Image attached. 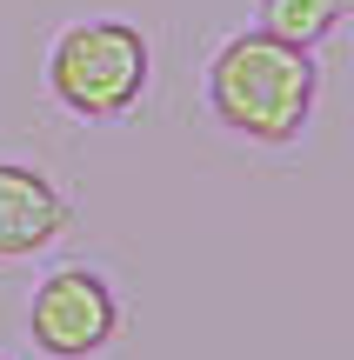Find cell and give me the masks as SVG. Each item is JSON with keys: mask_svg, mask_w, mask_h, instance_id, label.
I'll return each instance as SVG.
<instances>
[{"mask_svg": "<svg viewBox=\"0 0 354 360\" xmlns=\"http://www.w3.org/2000/svg\"><path fill=\"white\" fill-rule=\"evenodd\" d=\"M321 67L308 47L261 34H227L208 60V114L248 147H294L315 120Z\"/></svg>", "mask_w": 354, "mask_h": 360, "instance_id": "1", "label": "cell"}, {"mask_svg": "<svg viewBox=\"0 0 354 360\" xmlns=\"http://www.w3.org/2000/svg\"><path fill=\"white\" fill-rule=\"evenodd\" d=\"M154 80V47L134 20L120 13H94L53 34L47 47V94L74 120H120L147 101Z\"/></svg>", "mask_w": 354, "mask_h": 360, "instance_id": "2", "label": "cell"}, {"mask_svg": "<svg viewBox=\"0 0 354 360\" xmlns=\"http://www.w3.org/2000/svg\"><path fill=\"white\" fill-rule=\"evenodd\" d=\"M27 340L47 360H94L120 340V294L101 267H53L27 300Z\"/></svg>", "mask_w": 354, "mask_h": 360, "instance_id": "3", "label": "cell"}, {"mask_svg": "<svg viewBox=\"0 0 354 360\" xmlns=\"http://www.w3.org/2000/svg\"><path fill=\"white\" fill-rule=\"evenodd\" d=\"M74 207L53 187V174L27 160H0V260H34L67 233Z\"/></svg>", "mask_w": 354, "mask_h": 360, "instance_id": "4", "label": "cell"}, {"mask_svg": "<svg viewBox=\"0 0 354 360\" xmlns=\"http://www.w3.org/2000/svg\"><path fill=\"white\" fill-rule=\"evenodd\" d=\"M341 20H348V0H261V13H254L261 34L288 40V47H308V53L341 34Z\"/></svg>", "mask_w": 354, "mask_h": 360, "instance_id": "5", "label": "cell"}, {"mask_svg": "<svg viewBox=\"0 0 354 360\" xmlns=\"http://www.w3.org/2000/svg\"><path fill=\"white\" fill-rule=\"evenodd\" d=\"M0 360H7V354H0Z\"/></svg>", "mask_w": 354, "mask_h": 360, "instance_id": "6", "label": "cell"}]
</instances>
